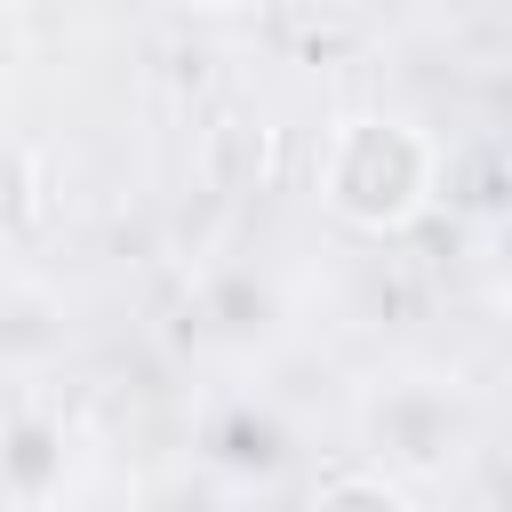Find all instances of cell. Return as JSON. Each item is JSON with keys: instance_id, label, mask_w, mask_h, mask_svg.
<instances>
[{"instance_id": "cell-1", "label": "cell", "mask_w": 512, "mask_h": 512, "mask_svg": "<svg viewBox=\"0 0 512 512\" xmlns=\"http://www.w3.org/2000/svg\"><path fill=\"white\" fill-rule=\"evenodd\" d=\"M432 176H440V152L424 128L392 120V112H352L328 128V152H320V200L360 224V232H400L432 208Z\"/></svg>"}, {"instance_id": "cell-2", "label": "cell", "mask_w": 512, "mask_h": 512, "mask_svg": "<svg viewBox=\"0 0 512 512\" xmlns=\"http://www.w3.org/2000/svg\"><path fill=\"white\" fill-rule=\"evenodd\" d=\"M360 432H368V456L392 472V480H432L464 456L472 440V408L456 384L440 376H400L384 384L368 408H360Z\"/></svg>"}, {"instance_id": "cell-3", "label": "cell", "mask_w": 512, "mask_h": 512, "mask_svg": "<svg viewBox=\"0 0 512 512\" xmlns=\"http://www.w3.org/2000/svg\"><path fill=\"white\" fill-rule=\"evenodd\" d=\"M288 464V424L264 408V400H224V408H208V424H200V472H216V480H272Z\"/></svg>"}, {"instance_id": "cell-4", "label": "cell", "mask_w": 512, "mask_h": 512, "mask_svg": "<svg viewBox=\"0 0 512 512\" xmlns=\"http://www.w3.org/2000/svg\"><path fill=\"white\" fill-rule=\"evenodd\" d=\"M64 464H72L64 424H48V416L0 424V488H8L16 504H48V496L64 488Z\"/></svg>"}, {"instance_id": "cell-5", "label": "cell", "mask_w": 512, "mask_h": 512, "mask_svg": "<svg viewBox=\"0 0 512 512\" xmlns=\"http://www.w3.org/2000/svg\"><path fill=\"white\" fill-rule=\"evenodd\" d=\"M200 320H208L224 344H256V336L272 328V288H264L256 272H208V288H200Z\"/></svg>"}, {"instance_id": "cell-6", "label": "cell", "mask_w": 512, "mask_h": 512, "mask_svg": "<svg viewBox=\"0 0 512 512\" xmlns=\"http://www.w3.org/2000/svg\"><path fill=\"white\" fill-rule=\"evenodd\" d=\"M312 512H416V504H408V488L392 472H336L312 496Z\"/></svg>"}, {"instance_id": "cell-7", "label": "cell", "mask_w": 512, "mask_h": 512, "mask_svg": "<svg viewBox=\"0 0 512 512\" xmlns=\"http://www.w3.org/2000/svg\"><path fill=\"white\" fill-rule=\"evenodd\" d=\"M136 512H232V496H224V480L216 472H160L144 496H136Z\"/></svg>"}, {"instance_id": "cell-8", "label": "cell", "mask_w": 512, "mask_h": 512, "mask_svg": "<svg viewBox=\"0 0 512 512\" xmlns=\"http://www.w3.org/2000/svg\"><path fill=\"white\" fill-rule=\"evenodd\" d=\"M32 192H40L32 152H24V144H0V232H16V224L32 216Z\"/></svg>"}, {"instance_id": "cell-9", "label": "cell", "mask_w": 512, "mask_h": 512, "mask_svg": "<svg viewBox=\"0 0 512 512\" xmlns=\"http://www.w3.org/2000/svg\"><path fill=\"white\" fill-rule=\"evenodd\" d=\"M496 264H504V280H512V216H504V232H496Z\"/></svg>"}, {"instance_id": "cell-10", "label": "cell", "mask_w": 512, "mask_h": 512, "mask_svg": "<svg viewBox=\"0 0 512 512\" xmlns=\"http://www.w3.org/2000/svg\"><path fill=\"white\" fill-rule=\"evenodd\" d=\"M192 8H208V16H224V8H248V0H192Z\"/></svg>"}, {"instance_id": "cell-11", "label": "cell", "mask_w": 512, "mask_h": 512, "mask_svg": "<svg viewBox=\"0 0 512 512\" xmlns=\"http://www.w3.org/2000/svg\"><path fill=\"white\" fill-rule=\"evenodd\" d=\"M0 72H8V32H0Z\"/></svg>"}]
</instances>
